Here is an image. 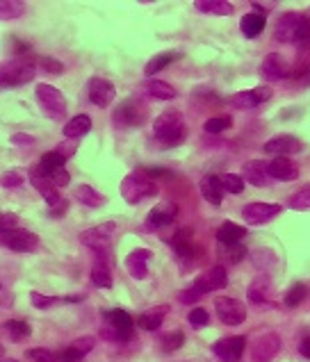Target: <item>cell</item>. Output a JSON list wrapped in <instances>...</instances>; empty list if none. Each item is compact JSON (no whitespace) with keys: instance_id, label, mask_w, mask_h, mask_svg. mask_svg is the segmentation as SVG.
<instances>
[{"instance_id":"58","label":"cell","mask_w":310,"mask_h":362,"mask_svg":"<svg viewBox=\"0 0 310 362\" xmlns=\"http://www.w3.org/2000/svg\"><path fill=\"white\" fill-rule=\"evenodd\" d=\"M201 296H203V294H201L199 289H196L194 285H192V287H187L185 292L180 294V301H182V303H196V301L201 299Z\"/></svg>"},{"instance_id":"18","label":"cell","mask_w":310,"mask_h":362,"mask_svg":"<svg viewBox=\"0 0 310 362\" xmlns=\"http://www.w3.org/2000/svg\"><path fill=\"white\" fill-rule=\"evenodd\" d=\"M176 217H178V205L171 203V201H162L158 203L155 208L149 212V217H146V224H149V228H167V226H171L176 221Z\"/></svg>"},{"instance_id":"28","label":"cell","mask_w":310,"mask_h":362,"mask_svg":"<svg viewBox=\"0 0 310 362\" xmlns=\"http://www.w3.org/2000/svg\"><path fill=\"white\" fill-rule=\"evenodd\" d=\"M64 162H67V158L62 153H58V151H48V153H44L41 155V160H39V173L41 176H46V178H51V176L58 171V169H64Z\"/></svg>"},{"instance_id":"5","label":"cell","mask_w":310,"mask_h":362,"mask_svg":"<svg viewBox=\"0 0 310 362\" xmlns=\"http://www.w3.org/2000/svg\"><path fill=\"white\" fill-rule=\"evenodd\" d=\"M34 64L27 62L25 58H16L12 62H5L3 64V87L10 89V87H23V84L32 82L34 80Z\"/></svg>"},{"instance_id":"45","label":"cell","mask_w":310,"mask_h":362,"mask_svg":"<svg viewBox=\"0 0 310 362\" xmlns=\"http://www.w3.org/2000/svg\"><path fill=\"white\" fill-rule=\"evenodd\" d=\"M25 360H30V362H58V353H51L46 349H27Z\"/></svg>"},{"instance_id":"16","label":"cell","mask_w":310,"mask_h":362,"mask_svg":"<svg viewBox=\"0 0 310 362\" xmlns=\"http://www.w3.org/2000/svg\"><path fill=\"white\" fill-rule=\"evenodd\" d=\"M281 349V337L276 333H265L260 335L251 346V358L253 362H270Z\"/></svg>"},{"instance_id":"47","label":"cell","mask_w":310,"mask_h":362,"mask_svg":"<svg viewBox=\"0 0 310 362\" xmlns=\"http://www.w3.org/2000/svg\"><path fill=\"white\" fill-rule=\"evenodd\" d=\"M30 301H32L34 308L48 310V308H53L55 303H60V301H64V299H58V296H44V294H39V292H32L30 294Z\"/></svg>"},{"instance_id":"44","label":"cell","mask_w":310,"mask_h":362,"mask_svg":"<svg viewBox=\"0 0 310 362\" xmlns=\"http://www.w3.org/2000/svg\"><path fill=\"white\" fill-rule=\"evenodd\" d=\"M187 322L192 324V328H203V326H208L210 315L206 308H194V310H189Z\"/></svg>"},{"instance_id":"2","label":"cell","mask_w":310,"mask_h":362,"mask_svg":"<svg viewBox=\"0 0 310 362\" xmlns=\"http://www.w3.org/2000/svg\"><path fill=\"white\" fill-rule=\"evenodd\" d=\"M121 196L126 198L128 205H137V203H142L144 198L158 196V184H155V180H151L144 171H132L126 176L121 182Z\"/></svg>"},{"instance_id":"36","label":"cell","mask_w":310,"mask_h":362,"mask_svg":"<svg viewBox=\"0 0 310 362\" xmlns=\"http://www.w3.org/2000/svg\"><path fill=\"white\" fill-rule=\"evenodd\" d=\"M287 208L294 210V212H306L310 210V182L304 184L299 191H294L292 198H290V203H287Z\"/></svg>"},{"instance_id":"7","label":"cell","mask_w":310,"mask_h":362,"mask_svg":"<svg viewBox=\"0 0 310 362\" xmlns=\"http://www.w3.org/2000/svg\"><path fill=\"white\" fill-rule=\"evenodd\" d=\"M117 232V224L115 221H105L101 226H94V228H87L80 232V241L87 248L96 253H105L112 244V237Z\"/></svg>"},{"instance_id":"38","label":"cell","mask_w":310,"mask_h":362,"mask_svg":"<svg viewBox=\"0 0 310 362\" xmlns=\"http://www.w3.org/2000/svg\"><path fill=\"white\" fill-rule=\"evenodd\" d=\"M308 296V285L306 282H294V285L287 289V294H285V308H297V305H301V301H304Z\"/></svg>"},{"instance_id":"42","label":"cell","mask_w":310,"mask_h":362,"mask_svg":"<svg viewBox=\"0 0 310 362\" xmlns=\"http://www.w3.org/2000/svg\"><path fill=\"white\" fill-rule=\"evenodd\" d=\"M290 80L294 84H301V87H308L310 84V62H301L299 67H294L290 73Z\"/></svg>"},{"instance_id":"52","label":"cell","mask_w":310,"mask_h":362,"mask_svg":"<svg viewBox=\"0 0 310 362\" xmlns=\"http://www.w3.org/2000/svg\"><path fill=\"white\" fill-rule=\"evenodd\" d=\"M297 44L299 48H310V16H304V23H301L297 34Z\"/></svg>"},{"instance_id":"61","label":"cell","mask_w":310,"mask_h":362,"mask_svg":"<svg viewBox=\"0 0 310 362\" xmlns=\"http://www.w3.org/2000/svg\"><path fill=\"white\" fill-rule=\"evenodd\" d=\"M299 353L304 358H310V335L306 339H301V344H299Z\"/></svg>"},{"instance_id":"15","label":"cell","mask_w":310,"mask_h":362,"mask_svg":"<svg viewBox=\"0 0 310 362\" xmlns=\"http://www.w3.org/2000/svg\"><path fill=\"white\" fill-rule=\"evenodd\" d=\"M290 67H287V62L283 60V55L278 53H270L267 58L260 64V75L265 77L267 82H278L283 80V77H290Z\"/></svg>"},{"instance_id":"48","label":"cell","mask_w":310,"mask_h":362,"mask_svg":"<svg viewBox=\"0 0 310 362\" xmlns=\"http://www.w3.org/2000/svg\"><path fill=\"white\" fill-rule=\"evenodd\" d=\"M37 67L44 69L46 73H51V75H62V71H64L62 62L53 60V58H39V60H37Z\"/></svg>"},{"instance_id":"49","label":"cell","mask_w":310,"mask_h":362,"mask_svg":"<svg viewBox=\"0 0 310 362\" xmlns=\"http://www.w3.org/2000/svg\"><path fill=\"white\" fill-rule=\"evenodd\" d=\"M224 255H226V260L230 262V265H237V262H242L246 258V248L242 244H228Z\"/></svg>"},{"instance_id":"55","label":"cell","mask_w":310,"mask_h":362,"mask_svg":"<svg viewBox=\"0 0 310 362\" xmlns=\"http://www.w3.org/2000/svg\"><path fill=\"white\" fill-rule=\"evenodd\" d=\"M82 353H78L73 346H67L64 351L58 353V362H82Z\"/></svg>"},{"instance_id":"29","label":"cell","mask_w":310,"mask_h":362,"mask_svg":"<svg viewBox=\"0 0 310 362\" xmlns=\"http://www.w3.org/2000/svg\"><path fill=\"white\" fill-rule=\"evenodd\" d=\"M244 235H246V228H242V226H237V224H232V221L222 224L219 230H217V239H219L224 246L239 244V241L244 239Z\"/></svg>"},{"instance_id":"10","label":"cell","mask_w":310,"mask_h":362,"mask_svg":"<svg viewBox=\"0 0 310 362\" xmlns=\"http://www.w3.org/2000/svg\"><path fill=\"white\" fill-rule=\"evenodd\" d=\"M281 205H274V203H249L242 208V219L249 226H265L270 224L274 217L281 215Z\"/></svg>"},{"instance_id":"34","label":"cell","mask_w":310,"mask_h":362,"mask_svg":"<svg viewBox=\"0 0 310 362\" xmlns=\"http://www.w3.org/2000/svg\"><path fill=\"white\" fill-rule=\"evenodd\" d=\"M91 282H94L96 287L101 289H110L112 287V272L110 267L105 265V262H96L94 269H91Z\"/></svg>"},{"instance_id":"24","label":"cell","mask_w":310,"mask_h":362,"mask_svg":"<svg viewBox=\"0 0 310 362\" xmlns=\"http://www.w3.org/2000/svg\"><path fill=\"white\" fill-rule=\"evenodd\" d=\"M192 239H194V230L192 228H180L174 235L171 246H174V251H176V255H178V258H182V260H192L194 258V244H192Z\"/></svg>"},{"instance_id":"21","label":"cell","mask_w":310,"mask_h":362,"mask_svg":"<svg viewBox=\"0 0 310 362\" xmlns=\"http://www.w3.org/2000/svg\"><path fill=\"white\" fill-rule=\"evenodd\" d=\"M242 178L246 182H251L253 187H265L270 184V165H265L263 160H251L246 162L244 169H242Z\"/></svg>"},{"instance_id":"50","label":"cell","mask_w":310,"mask_h":362,"mask_svg":"<svg viewBox=\"0 0 310 362\" xmlns=\"http://www.w3.org/2000/svg\"><path fill=\"white\" fill-rule=\"evenodd\" d=\"M25 180V176L16 171V169H12V171H5L3 173V187L5 189H10V187H19V184H23Z\"/></svg>"},{"instance_id":"23","label":"cell","mask_w":310,"mask_h":362,"mask_svg":"<svg viewBox=\"0 0 310 362\" xmlns=\"http://www.w3.org/2000/svg\"><path fill=\"white\" fill-rule=\"evenodd\" d=\"M270 176L274 180L290 182V180H297L299 169H297V165H294L290 158H274L270 162Z\"/></svg>"},{"instance_id":"9","label":"cell","mask_w":310,"mask_h":362,"mask_svg":"<svg viewBox=\"0 0 310 362\" xmlns=\"http://www.w3.org/2000/svg\"><path fill=\"white\" fill-rule=\"evenodd\" d=\"M304 23V16L297 12H287L283 16H278L276 25H274V39L278 44H297V34H299V27Z\"/></svg>"},{"instance_id":"51","label":"cell","mask_w":310,"mask_h":362,"mask_svg":"<svg viewBox=\"0 0 310 362\" xmlns=\"http://www.w3.org/2000/svg\"><path fill=\"white\" fill-rule=\"evenodd\" d=\"M94 342H96L94 337L84 335V337H78L75 342H71L69 346H73V349H75L78 353H82V356H87V353H89L91 349H94Z\"/></svg>"},{"instance_id":"37","label":"cell","mask_w":310,"mask_h":362,"mask_svg":"<svg viewBox=\"0 0 310 362\" xmlns=\"http://www.w3.org/2000/svg\"><path fill=\"white\" fill-rule=\"evenodd\" d=\"M267 294H270V278H265V276H260L251 282L249 287V301L253 303H265Z\"/></svg>"},{"instance_id":"6","label":"cell","mask_w":310,"mask_h":362,"mask_svg":"<svg viewBox=\"0 0 310 362\" xmlns=\"http://www.w3.org/2000/svg\"><path fill=\"white\" fill-rule=\"evenodd\" d=\"M37 101L41 103V112L53 119V121H60L62 117L67 114V101L62 96V91L53 84H37Z\"/></svg>"},{"instance_id":"25","label":"cell","mask_w":310,"mask_h":362,"mask_svg":"<svg viewBox=\"0 0 310 362\" xmlns=\"http://www.w3.org/2000/svg\"><path fill=\"white\" fill-rule=\"evenodd\" d=\"M267 25V16L260 12H249L244 14L242 21H239V30H242V34L246 39H256L260 32L265 30Z\"/></svg>"},{"instance_id":"12","label":"cell","mask_w":310,"mask_h":362,"mask_svg":"<svg viewBox=\"0 0 310 362\" xmlns=\"http://www.w3.org/2000/svg\"><path fill=\"white\" fill-rule=\"evenodd\" d=\"M87 98L96 108H108V105L117 98V89L115 84L105 77H91L87 82Z\"/></svg>"},{"instance_id":"43","label":"cell","mask_w":310,"mask_h":362,"mask_svg":"<svg viewBox=\"0 0 310 362\" xmlns=\"http://www.w3.org/2000/svg\"><path fill=\"white\" fill-rule=\"evenodd\" d=\"M222 182H224V189H226L228 194H242L244 191V178L237 173H226L222 178Z\"/></svg>"},{"instance_id":"54","label":"cell","mask_w":310,"mask_h":362,"mask_svg":"<svg viewBox=\"0 0 310 362\" xmlns=\"http://www.w3.org/2000/svg\"><path fill=\"white\" fill-rule=\"evenodd\" d=\"M142 171L149 176L151 180H171V178H174V173L169 171V169H160V167H155V169H142Z\"/></svg>"},{"instance_id":"1","label":"cell","mask_w":310,"mask_h":362,"mask_svg":"<svg viewBox=\"0 0 310 362\" xmlns=\"http://www.w3.org/2000/svg\"><path fill=\"white\" fill-rule=\"evenodd\" d=\"M153 137L158 139V144L162 148H176L180 146L187 137V128H185V119H182L180 112L176 110H167L155 119L153 123Z\"/></svg>"},{"instance_id":"53","label":"cell","mask_w":310,"mask_h":362,"mask_svg":"<svg viewBox=\"0 0 310 362\" xmlns=\"http://www.w3.org/2000/svg\"><path fill=\"white\" fill-rule=\"evenodd\" d=\"M251 94H253V98H256V103L260 105V103H267V101H270V98L274 96V89L270 87V84H260V87L251 89Z\"/></svg>"},{"instance_id":"63","label":"cell","mask_w":310,"mask_h":362,"mask_svg":"<svg viewBox=\"0 0 310 362\" xmlns=\"http://www.w3.org/2000/svg\"><path fill=\"white\" fill-rule=\"evenodd\" d=\"M3 362H19V360H14V358H5Z\"/></svg>"},{"instance_id":"60","label":"cell","mask_w":310,"mask_h":362,"mask_svg":"<svg viewBox=\"0 0 310 362\" xmlns=\"http://www.w3.org/2000/svg\"><path fill=\"white\" fill-rule=\"evenodd\" d=\"M58 153H62L64 158H69V155H73L75 153V141L73 139H67V141H62V144L55 148Z\"/></svg>"},{"instance_id":"4","label":"cell","mask_w":310,"mask_h":362,"mask_svg":"<svg viewBox=\"0 0 310 362\" xmlns=\"http://www.w3.org/2000/svg\"><path fill=\"white\" fill-rule=\"evenodd\" d=\"M146 117H149L146 105L139 101L137 96H130L119 103V108L115 110V114H112V121L117 123V128L130 130V128H142L146 123Z\"/></svg>"},{"instance_id":"40","label":"cell","mask_w":310,"mask_h":362,"mask_svg":"<svg viewBox=\"0 0 310 362\" xmlns=\"http://www.w3.org/2000/svg\"><path fill=\"white\" fill-rule=\"evenodd\" d=\"M162 351L165 353H174V351H178L182 344H185V335H182L180 330H174V333H169V335L162 337Z\"/></svg>"},{"instance_id":"11","label":"cell","mask_w":310,"mask_h":362,"mask_svg":"<svg viewBox=\"0 0 310 362\" xmlns=\"http://www.w3.org/2000/svg\"><path fill=\"white\" fill-rule=\"evenodd\" d=\"M246 349V337L244 335H232V337H224L219 342H215L213 351L215 356L222 362H239L244 356Z\"/></svg>"},{"instance_id":"62","label":"cell","mask_w":310,"mask_h":362,"mask_svg":"<svg viewBox=\"0 0 310 362\" xmlns=\"http://www.w3.org/2000/svg\"><path fill=\"white\" fill-rule=\"evenodd\" d=\"M67 208H69V203H67V201H62V203L58 205V208H53V210H51V217L60 219V217H62V215H64V212H67Z\"/></svg>"},{"instance_id":"32","label":"cell","mask_w":310,"mask_h":362,"mask_svg":"<svg viewBox=\"0 0 310 362\" xmlns=\"http://www.w3.org/2000/svg\"><path fill=\"white\" fill-rule=\"evenodd\" d=\"M89 130H91V119L87 114H78L69 121L62 132H64L67 139H78V137H82V134H87Z\"/></svg>"},{"instance_id":"14","label":"cell","mask_w":310,"mask_h":362,"mask_svg":"<svg viewBox=\"0 0 310 362\" xmlns=\"http://www.w3.org/2000/svg\"><path fill=\"white\" fill-rule=\"evenodd\" d=\"M301 151H304V144L294 134H276V137H272L265 144V153L276 155V158H287V155H294Z\"/></svg>"},{"instance_id":"59","label":"cell","mask_w":310,"mask_h":362,"mask_svg":"<svg viewBox=\"0 0 310 362\" xmlns=\"http://www.w3.org/2000/svg\"><path fill=\"white\" fill-rule=\"evenodd\" d=\"M12 144H16V146H32L34 144V137H32V134L16 132V134H12Z\"/></svg>"},{"instance_id":"33","label":"cell","mask_w":310,"mask_h":362,"mask_svg":"<svg viewBox=\"0 0 310 362\" xmlns=\"http://www.w3.org/2000/svg\"><path fill=\"white\" fill-rule=\"evenodd\" d=\"M75 198L82 205H87V208H101V205H105V196L98 194V191L94 187H89V184L75 187Z\"/></svg>"},{"instance_id":"39","label":"cell","mask_w":310,"mask_h":362,"mask_svg":"<svg viewBox=\"0 0 310 362\" xmlns=\"http://www.w3.org/2000/svg\"><path fill=\"white\" fill-rule=\"evenodd\" d=\"M23 10H25V3H21V0H3L0 3V19L3 21L19 19L23 14Z\"/></svg>"},{"instance_id":"20","label":"cell","mask_w":310,"mask_h":362,"mask_svg":"<svg viewBox=\"0 0 310 362\" xmlns=\"http://www.w3.org/2000/svg\"><path fill=\"white\" fill-rule=\"evenodd\" d=\"M149 260H151V251L149 248H135L128 258H126V269L135 280H144L149 276Z\"/></svg>"},{"instance_id":"22","label":"cell","mask_w":310,"mask_h":362,"mask_svg":"<svg viewBox=\"0 0 310 362\" xmlns=\"http://www.w3.org/2000/svg\"><path fill=\"white\" fill-rule=\"evenodd\" d=\"M201 194L203 198L210 203V205H215V208H219L222 201H224V182L222 178H217V176H203V180H201Z\"/></svg>"},{"instance_id":"35","label":"cell","mask_w":310,"mask_h":362,"mask_svg":"<svg viewBox=\"0 0 310 362\" xmlns=\"http://www.w3.org/2000/svg\"><path fill=\"white\" fill-rule=\"evenodd\" d=\"M5 330L10 333V337L14 339V342H21V339H25V337L32 335L30 324L19 322V319H10V322H5Z\"/></svg>"},{"instance_id":"46","label":"cell","mask_w":310,"mask_h":362,"mask_svg":"<svg viewBox=\"0 0 310 362\" xmlns=\"http://www.w3.org/2000/svg\"><path fill=\"white\" fill-rule=\"evenodd\" d=\"M226 128H230L228 117H215V119H208L206 123H203V130L210 132V134H217V132L226 130Z\"/></svg>"},{"instance_id":"57","label":"cell","mask_w":310,"mask_h":362,"mask_svg":"<svg viewBox=\"0 0 310 362\" xmlns=\"http://www.w3.org/2000/svg\"><path fill=\"white\" fill-rule=\"evenodd\" d=\"M16 224H19L16 215H10V212H5V215L0 217V228H3V232L16 230Z\"/></svg>"},{"instance_id":"19","label":"cell","mask_w":310,"mask_h":362,"mask_svg":"<svg viewBox=\"0 0 310 362\" xmlns=\"http://www.w3.org/2000/svg\"><path fill=\"white\" fill-rule=\"evenodd\" d=\"M30 182H32V187L39 191L41 198L48 203V208H58V205L64 201V198H60V191L58 187L51 182V178H46V176H41L39 173V169H32L30 171Z\"/></svg>"},{"instance_id":"31","label":"cell","mask_w":310,"mask_h":362,"mask_svg":"<svg viewBox=\"0 0 310 362\" xmlns=\"http://www.w3.org/2000/svg\"><path fill=\"white\" fill-rule=\"evenodd\" d=\"M176 60H180V53H176V51H169V53H158L155 58H151L149 60V64L144 67V73H146V77H151L158 73V71H162V69H167L169 64L171 62H176Z\"/></svg>"},{"instance_id":"41","label":"cell","mask_w":310,"mask_h":362,"mask_svg":"<svg viewBox=\"0 0 310 362\" xmlns=\"http://www.w3.org/2000/svg\"><path fill=\"white\" fill-rule=\"evenodd\" d=\"M228 103L232 105V108H237V110H253V108H258V103H256V98H253L251 91H239V94L230 96Z\"/></svg>"},{"instance_id":"27","label":"cell","mask_w":310,"mask_h":362,"mask_svg":"<svg viewBox=\"0 0 310 362\" xmlns=\"http://www.w3.org/2000/svg\"><path fill=\"white\" fill-rule=\"evenodd\" d=\"M144 89H146V94L153 96V98H158V101H174V98H176V89L171 87V84L165 82V80H158V77L146 80Z\"/></svg>"},{"instance_id":"30","label":"cell","mask_w":310,"mask_h":362,"mask_svg":"<svg viewBox=\"0 0 310 362\" xmlns=\"http://www.w3.org/2000/svg\"><path fill=\"white\" fill-rule=\"evenodd\" d=\"M194 7L203 14H213V16H228V14H232V5L228 0H196Z\"/></svg>"},{"instance_id":"8","label":"cell","mask_w":310,"mask_h":362,"mask_svg":"<svg viewBox=\"0 0 310 362\" xmlns=\"http://www.w3.org/2000/svg\"><path fill=\"white\" fill-rule=\"evenodd\" d=\"M215 312L219 317V322L226 326H239L246 319V305L242 301L232 299V296H217Z\"/></svg>"},{"instance_id":"3","label":"cell","mask_w":310,"mask_h":362,"mask_svg":"<svg viewBox=\"0 0 310 362\" xmlns=\"http://www.w3.org/2000/svg\"><path fill=\"white\" fill-rule=\"evenodd\" d=\"M105 326L101 330V337L112 339V342H128L132 339V330H135V322L126 310L115 308L105 312Z\"/></svg>"},{"instance_id":"17","label":"cell","mask_w":310,"mask_h":362,"mask_svg":"<svg viewBox=\"0 0 310 362\" xmlns=\"http://www.w3.org/2000/svg\"><path fill=\"white\" fill-rule=\"evenodd\" d=\"M226 285H228V272L224 267H213L210 272L196 276V280H194V287L199 289L203 296L210 294L213 289H224Z\"/></svg>"},{"instance_id":"56","label":"cell","mask_w":310,"mask_h":362,"mask_svg":"<svg viewBox=\"0 0 310 362\" xmlns=\"http://www.w3.org/2000/svg\"><path fill=\"white\" fill-rule=\"evenodd\" d=\"M51 182H53L58 189H60V187H67V184L71 182V176H69L67 169H58V171L51 176Z\"/></svg>"},{"instance_id":"13","label":"cell","mask_w":310,"mask_h":362,"mask_svg":"<svg viewBox=\"0 0 310 362\" xmlns=\"http://www.w3.org/2000/svg\"><path fill=\"white\" fill-rule=\"evenodd\" d=\"M37 244H39V237L30 230L16 228V230L3 232V246L14 253H30L37 248Z\"/></svg>"},{"instance_id":"26","label":"cell","mask_w":310,"mask_h":362,"mask_svg":"<svg viewBox=\"0 0 310 362\" xmlns=\"http://www.w3.org/2000/svg\"><path fill=\"white\" fill-rule=\"evenodd\" d=\"M169 312V305H158L155 310H149V312H142V315L137 317V326L142 330H158L162 326V319Z\"/></svg>"}]
</instances>
